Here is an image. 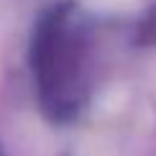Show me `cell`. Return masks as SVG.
<instances>
[{"instance_id":"6da1fadb","label":"cell","mask_w":156,"mask_h":156,"mask_svg":"<svg viewBox=\"0 0 156 156\" xmlns=\"http://www.w3.org/2000/svg\"><path fill=\"white\" fill-rule=\"evenodd\" d=\"M87 8L100 13H128L141 5V0H82Z\"/></svg>"}]
</instances>
